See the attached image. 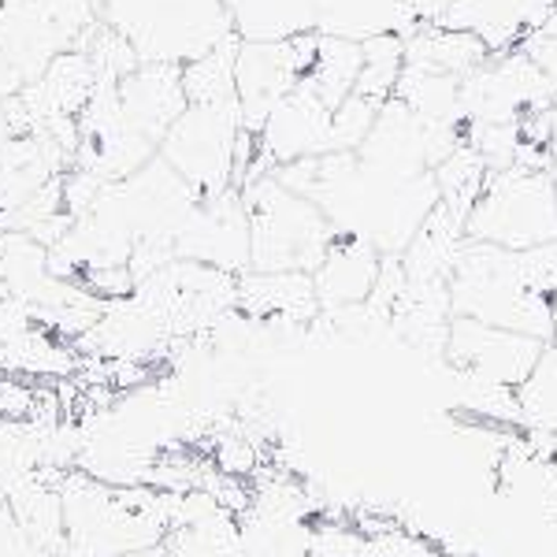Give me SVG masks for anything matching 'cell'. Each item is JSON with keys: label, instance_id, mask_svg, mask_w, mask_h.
<instances>
[{"label": "cell", "instance_id": "6da1fadb", "mask_svg": "<svg viewBox=\"0 0 557 557\" xmlns=\"http://www.w3.org/2000/svg\"><path fill=\"white\" fill-rule=\"evenodd\" d=\"M450 301L454 317H475L483 323L513 327L543 338V343L554 338V301L524 283L517 249L475 238L465 242L450 275Z\"/></svg>", "mask_w": 557, "mask_h": 557}, {"label": "cell", "instance_id": "7a4b0ae2", "mask_svg": "<svg viewBox=\"0 0 557 557\" xmlns=\"http://www.w3.org/2000/svg\"><path fill=\"white\" fill-rule=\"evenodd\" d=\"M249 209V246L257 272H317L338 231L309 197L272 175L242 186Z\"/></svg>", "mask_w": 557, "mask_h": 557}, {"label": "cell", "instance_id": "3957f363", "mask_svg": "<svg viewBox=\"0 0 557 557\" xmlns=\"http://www.w3.org/2000/svg\"><path fill=\"white\" fill-rule=\"evenodd\" d=\"M469 238L506 249L557 242V183L543 168L509 164L487 172L483 194L469 212Z\"/></svg>", "mask_w": 557, "mask_h": 557}, {"label": "cell", "instance_id": "277c9868", "mask_svg": "<svg viewBox=\"0 0 557 557\" xmlns=\"http://www.w3.org/2000/svg\"><path fill=\"white\" fill-rule=\"evenodd\" d=\"M242 134V108L227 104H190L172 123L160 141V157L175 168L194 190L205 197L235 186V149Z\"/></svg>", "mask_w": 557, "mask_h": 557}, {"label": "cell", "instance_id": "5b68a950", "mask_svg": "<svg viewBox=\"0 0 557 557\" xmlns=\"http://www.w3.org/2000/svg\"><path fill=\"white\" fill-rule=\"evenodd\" d=\"M320 30H301L290 38L275 41H246L238 45L235 78H238V108H242V127L257 131L268 123L275 104L283 101L290 89L312 71L320 52Z\"/></svg>", "mask_w": 557, "mask_h": 557}, {"label": "cell", "instance_id": "8992f818", "mask_svg": "<svg viewBox=\"0 0 557 557\" xmlns=\"http://www.w3.org/2000/svg\"><path fill=\"white\" fill-rule=\"evenodd\" d=\"M543 349V338L524 335V331L483 323L475 317H454L450 338H446V364L465 368V372H475L494 383L520 386L532 375Z\"/></svg>", "mask_w": 557, "mask_h": 557}, {"label": "cell", "instance_id": "52a82bcc", "mask_svg": "<svg viewBox=\"0 0 557 557\" xmlns=\"http://www.w3.org/2000/svg\"><path fill=\"white\" fill-rule=\"evenodd\" d=\"M120 104L134 131H141L160 146L172 123L190 108L183 86V64L141 60L127 78H120Z\"/></svg>", "mask_w": 557, "mask_h": 557}, {"label": "cell", "instance_id": "ba28073f", "mask_svg": "<svg viewBox=\"0 0 557 557\" xmlns=\"http://www.w3.org/2000/svg\"><path fill=\"white\" fill-rule=\"evenodd\" d=\"M331 115L335 112L298 83V89H290L260 127V152L275 168L301 157L331 152Z\"/></svg>", "mask_w": 557, "mask_h": 557}, {"label": "cell", "instance_id": "9c48e42d", "mask_svg": "<svg viewBox=\"0 0 557 557\" xmlns=\"http://www.w3.org/2000/svg\"><path fill=\"white\" fill-rule=\"evenodd\" d=\"M380 268L383 253L375 249V242L361 235H338L331 242L327 257L320 260V268L312 272L320 309L335 312L368 301V294L375 290V278H380Z\"/></svg>", "mask_w": 557, "mask_h": 557}, {"label": "cell", "instance_id": "30bf717a", "mask_svg": "<svg viewBox=\"0 0 557 557\" xmlns=\"http://www.w3.org/2000/svg\"><path fill=\"white\" fill-rule=\"evenodd\" d=\"M238 309L257 320H298L320 317L317 278L312 272H249L238 275Z\"/></svg>", "mask_w": 557, "mask_h": 557}, {"label": "cell", "instance_id": "8fae6325", "mask_svg": "<svg viewBox=\"0 0 557 557\" xmlns=\"http://www.w3.org/2000/svg\"><path fill=\"white\" fill-rule=\"evenodd\" d=\"M491 60V49L469 30H450V26H420L406 38V64L438 71V75L465 78L480 64Z\"/></svg>", "mask_w": 557, "mask_h": 557}, {"label": "cell", "instance_id": "7c38bea8", "mask_svg": "<svg viewBox=\"0 0 557 557\" xmlns=\"http://www.w3.org/2000/svg\"><path fill=\"white\" fill-rule=\"evenodd\" d=\"M361 67H364L361 41L338 38V34H323V38H320V52H317V64H312L309 75L301 78V86L309 89L317 101H323V104L331 108V112H335V108L357 89Z\"/></svg>", "mask_w": 557, "mask_h": 557}, {"label": "cell", "instance_id": "4fadbf2b", "mask_svg": "<svg viewBox=\"0 0 557 557\" xmlns=\"http://www.w3.org/2000/svg\"><path fill=\"white\" fill-rule=\"evenodd\" d=\"M242 38L231 34L220 45H212L209 52L194 57L190 64H183V86L190 104H227L238 101V78H235V60H238Z\"/></svg>", "mask_w": 557, "mask_h": 557}, {"label": "cell", "instance_id": "5bb4252c", "mask_svg": "<svg viewBox=\"0 0 557 557\" xmlns=\"http://www.w3.org/2000/svg\"><path fill=\"white\" fill-rule=\"evenodd\" d=\"M487 160L480 157V149L472 146L469 138L457 146L443 164L435 168V183H438V197L454 215H461L465 227H469V212L475 205V197L483 194V183H487Z\"/></svg>", "mask_w": 557, "mask_h": 557}, {"label": "cell", "instance_id": "9a60e30c", "mask_svg": "<svg viewBox=\"0 0 557 557\" xmlns=\"http://www.w3.org/2000/svg\"><path fill=\"white\" fill-rule=\"evenodd\" d=\"M361 49H364V67L354 94H361L375 104H386L394 97V89H398L401 67H406V38L394 30L368 34Z\"/></svg>", "mask_w": 557, "mask_h": 557}, {"label": "cell", "instance_id": "2e32d148", "mask_svg": "<svg viewBox=\"0 0 557 557\" xmlns=\"http://www.w3.org/2000/svg\"><path fill=\"white\" fill-rule=\"evenodd\" d=\"M520 424L524 431H550L557 435V343H546L524 383L517 386Z\"/></svg>", "mask_w": 557, "mask_h": 557}, {"label": "cell", "instance_id": "e0dca14e", "mask_svg": "<svg viewBox=\"0 0 557 557\" xmlns=\"http://www.w3.org/2000/svg\"><path fill=\"white\" fill-rule=\"evenodd\" d=\"M380 108L383 104L368 101V97H361V94H349L346 101L335 108V115H331V152H338V149L357 152L361 149L364 138L375 127Z\"/></svg>", "mask_w": 557, "mask_h": 557}, {"label": "cell", "instance_id": "ac0fdd59", "mask_svg": "<svg viewBox=\"0 0 557 557\" xmlns=\"http://www.w3.org/2000/svg\"><path fill=\"white\" fill-rule=\"evenodd\" d=\"M517 264L524 283L532 286L535 294H546L554 301L557 294V242H546V246H532V249H517Z\"/></svg>", "mask_w": 557, "mask_h": 557}, {"label": "cell", "instance_id": "d6986e66", "mask_svg": "<svg viewBox=\"0 0 557 557\" xmlns=\"http://www.w3.org/2000/svg\"><path fill=\"white\" fill-rule=\"evenodd\" d=\"M26 83L20 75V67L12 64V57H8L4 49H0V101H12L15 94H20Z\"/></svg>", "mask_w": 557, "mask_h": 557}, {"label": "cell", "instance_id": "ffe728a7", "mask_svg": "<svg viewBox=\"0 0 557 557\" xmlns=\"http://www.w3.org/2000/svg\"><path fill=\"white\" fill-rule=\"evenodd\" d=\"M15 138V127H12V115H8V101H0V146Z\"/></svg>", "mask_w": 557, "mask_h": 557}, {"label": "cell", "instance_id": "44dd1931", "mask_svg": "<svg viewBox=\"0 0 557 557\" xmlns=\"http://www.w3.org/2000/svg\"><path fill=\"white\" fill-rule=\"evenodd\" d=\"M539 30H543V34H550V38H557V4H554V12L546 15V23L539 26Z\"/></svg>", "mask_w": 557, "mask_h": 557}, {"label": "cell", "instance_id": "7402d4cb", "mask_svg": "<svg viewBox=\"0 0 557 557\" xmlns=\"http://www.w3.org/2000/svg\"><path fill=\"white\" fill-rule=\"evenodd\" d=\"M546 149H550V175H554V183H557V134L550 138V146H546Z\"/></svg>", "mask_w": 557, "mask_h": 557}, {"label": "cell", "instance_id": "603a6c76", "mask_svg": "<svg viewBox=\"0 0 557 557\" xmlns=\"http://www.w3.org/2000/svg\"><path fill=\"white\" fill-rule=\"evenodd\" d=\"M550 343H557V294H554V338Z\"/></svg>", "mask_w": 557, "mask_h": 557}, {"label": "cell", "instance_id": "cb8c5ba5", "mask_svg": "<svg viewBox=\"0 0 557 557\" xmlns=\"http://www.w3.org/2000/svg\"><path fill=\"white\" fill-rule=\"evenodd\" d=\"M0 4H4V0H0Z\"/></svg>", "mask_w": 557, "mask_h": 557}]
</instances>
